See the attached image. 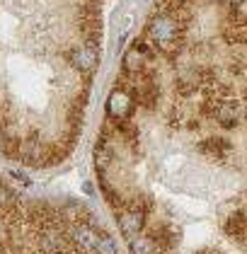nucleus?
I'll return each mask as SVG.
<instances>
[{
	"label": "nucleus",
	"mask_w": 247,
	"mask_h": 254,
	"mask_svg": "<svg viewBox=\"0 0 247 254\" xmlns=\"http://www.w3.org/2000/svg\"><path fill=\"white\" fill-rule=\"evenodd\" d=\"M95 172L131 254L245 252V0H155Z\"/></svg>",
	"instance_id": "obj_1"
},
{
	"label": "nucleus",
	"mask_w": 247,
	"mask_h": 254,
	"mask_svg": "<svg viewBox=\"0 0 247 254\" xmlns=\"http://www.w3.org/2000/svg\"><path fill=\"white\" fill-rule=\"evenodd\" d=\"M112 0H0V153L29 167L78 145Z\"/></svg>",
	"instance_id": "obj_2"
},
{
	"label": "nucleus",
	"mask_w": 247,
	"mask_h": 254,
	"mask_svg": "<svg viewBox=\"0 0 247 254\" xmlns=\"http://www.w3.org/2000/svg\"><path fill=\"white\" fill-rule=\"evenodd\" d=\"M0 254H119V250L82 203L27 196L0 177Z\"/></svg>",
	"instance_id": "obj_3"
}]
</instances>
